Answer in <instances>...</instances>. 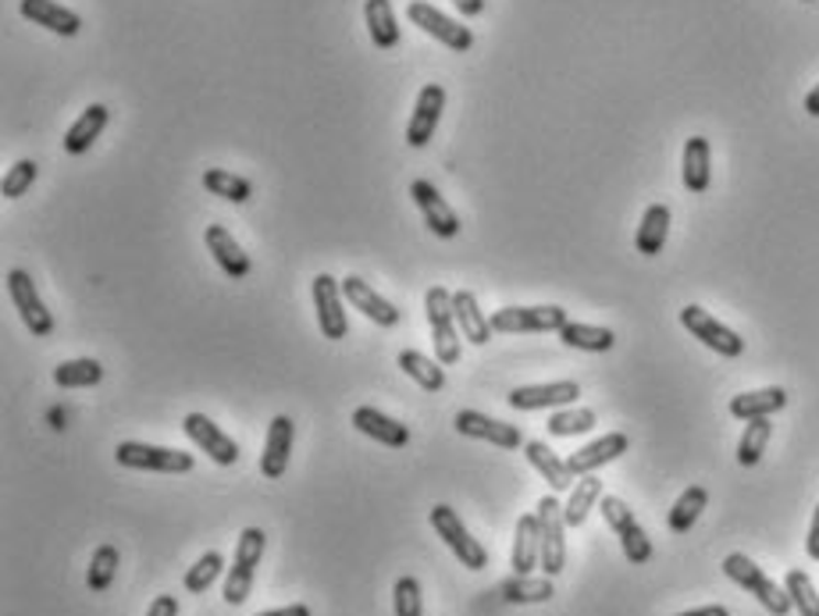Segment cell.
<instances>
[{
    "label": "cell",
    "mask_w": 819,
    "mask_h": 616,
    "mask_svg": "<svg viewBox=\"0 0 819 616\" xmlns=\"http://www.w3.org/2000/svg\"><path fill=\"white\" fill-rule=\"evenodd\" d=\"M146 616H178V598L175 595H157L154 603H150Z\"/></svg>",
    "instance_id": "bcb514c9"
},
{
    "label": "cell",
    "mask_w": 819,
    "mask_h": 616,
    "mask_svg": "<svg viewBox=\"0 0 819 616\" xmlns=\"http://www.w3.org/2000/svg\"><path fill=\"white\" fill-rule=\"evenodd\" d=\"M314 310H317V328L328 342H339L350 336V321H346V304H342V282L331 275L314 278Z\"/></svg>",
    "instance_id": "7c38bea8"
},
{
    "label": "cell",
    "mask_w": 819,
    "mask_h": 616,
    "mask_svg": "<svg viewBox=\"0 0 819 616\" xmlns=\"http://www.w3.org/2000/svg\"><path fill=\"white\" fill-rule=\"evenodd\" d=\"M342 296H346V304H350L353 310H360L363 318L374 321V324H382V328H396L400 318H403V314L392 307L385 296H378L371 285L363 282V278H357V275H346L342 278Z\"/></svg>",
    "instance_id": "ac0fdd59"
},
{
    "label": "cell",
    "mask_w": 819,
    "mask_h": 616,
    "mask_svg": "<svg viewBox=\"0 0 819 616\" xmlns=\"http://www.w3.org/2000/svg\"><path fill=\"white\" fill-rule=\"evenodd\" d=\"M264 549H267V535L261 528H247L239 535L236 560L229 566V581H225V603L229 606H242L250 598L253 574L264 560Z\"/></svg>",
    "instance_id": "3957f363"
},
{
    "label": "cell",
    "mask_w": 819,
    "mask_h": 616,
    "mask_svg": "<svg viewBox=\"0 0 819 616\" xmlns=\"http://www.w3.org/2000/svg\"><path fill=\"white\" fill-rule=\"evenodd\" d=\"M677 616H731L727 606H702V609H691V613H677Z\"/></svg>",
    "instance_id": "f907efd6"
},
{
    "label": "cell",
    "mask_w": 819,
    "mask_h": 616,
    "mask_svg": "<svg viewBox=\"0 0 819 616\" xmlns=\"http://www.w3.org/2000/svg\"><path fill=\"white\" fill-rule=\"evenodd\" d=\"M204 189L210 193V197H221V200H229V204H247L253 197V183H250V178L232 175V172H225V168L204 172Z\"/></svg>",
    "instance_id": "8d00e7d4"
},
{
    "label": "cell",
    "mask_w": 819,
    "mask_h": 616,
    "mask_svg": "<svg viewBox=\"0 0 819 616\" xmlns=\"http://www.w3.org/2000/svg\"><path fill=\"white\" fill-rule=\"evenodd\" d=\"M570 318L564 307H503L492 314V332L503 336H535L559 332Z\"/></svg>",
    "instance_id": "ba28073f"
},
{
    "label": "cell",
    "mask_w": 819,
    "mask_h": 616,
    "mask_svg": "<svg viewBox=\"0 0 819 616\" xmlns=\"http://www.w3.org/2000/svg\"><path fill=\"white\" fill-rule=\"evenodd\" d=\"M709 506V492L702 485H691L680 492V499L674 503L670 517H666V524H670L674 535H688L695 528V520L702 517V509Z\"/></svg>",
    "instance_id": "e575fe53"
},
{
    "label": "cell",
    "mask_w": 819,
    "mask_h": 616,
    "mask_svg": "<svg viewBox=\"0 0 819 616\" xmlns=\"http://www.w3.org/2000/svg\"><path fill=\"white\" fill-rule=\"evenodd\" d=\"M567 517H564V503L556 495H545L538 503V538H542V574L545 578H559L567 566Z\"/></svg>",
    "instance_id": "277c9868"
},
{
    "label": "cell",
    "mask_w": 819,
    "mask_h": 616,
    "mask_svg": "<svg viewBox=\"0 0 819 616\" xmlns=\"http://www.w3.org/2000/svg\"><path fill=\"white\" fill-rule=\"evenodd\" d=\"M666 235H670V207L666 204H652L642 224H638V235H634V246H638L642 257H656V253L666 246Z\"/></svg>",
    "instance_id": "f1b7e54d"
},
{
    "label": "cell",
    "mask_w": 819,
    "mask_h": 616,
    "mask_svg": "<svg viewBox=\"0 0 819 616\" xmlns=\"http://www.w3.org/2000/svg\"><path fill=\"white\" fill-rule=\"evenodd\" d=\"M452 8H457L463 19H478V14H484V0H452Z\"/></svg>",
    "instance_id": "c3c4849f"
},
{
    "label": "cell",
    "mask_w": 819,
    "mask_h": 616,
    "mask_svg": "<svg viewBox=\"0 0 819 616\" xmlns=\"http://www.w3.org/2000/svg\"><path fill=\"white\" fill-rule=\"evenodd\" d=\"M256 616H310V609L296 603V606H282V609H267V613H256Z\"/></svg>",
    "instance_id": "681fc988"
},
{
    "label": "cell",
    "mask_w": 819,
    "mask_h": 616,
    "mask_svg": "<svg viewBox=\"0 0 819 616\" xmlns=\"http://www.w3.org/2000/svg\"><path fill=\"white\" fill-rule=\"evenodd\" d=\"M363 19H368V33L378 51L400 47V22L389 0H363Z\"/></svg>",
    "instance_id": "4316f807"
},
{
    "label": "cell",
    "mask_w": 819,
    "mask_h": 616,
    "mask_svg": "<svg viewBox=\"0 0 819 616\" xmlns=\"http://www.w3.org/2000/svg\"><path fill=\"white\" fill-rule=\"evenodd\" d=\"M599 499H602V481H599L596 474L581 477L578 485H574L567 506H564L567 528H581V524L588 520V514H591V506H596Z\"/></svg>",
    "instance_id": "d590c367"
},
{
    "label": "cell",
    "mask_w": 819,
    "mask_h": 616,
    "mask_svg": "<svg viewBox=\"0 0 819 616\" xmlns=\"http://www.w3.org/2000/svg\"><path fill=\"white\" fill-rule=\"evenodd\" d=\"M581 396L578 382H549V385H524L510 393L513 410H553V407H574V399Z\"/></svg>",
    "instance_id": "e0dca14e"
},
{
    "label": "cell",
    "mask_w": 819,
    "mask_h": 616,
    "mask_svg": "<svg viewBox=\"0 0 819 616\" xmlns=\"http://www.w3.org/2000/svg\"><path fill=\"white\" fill-rule=\"evenodd\" d=\"M40 175V164L36 161H19L14 168H8L4 183H0V193H4V200H19L25 197V189H33Z\"/></svg>",
    "instance_id": "ee69618b"
},
{
    "label": "cell",
    "mask_w": 819,
    "mask_h": 616,
    "mask_svg": "<svg viewBox=\"0 0 819 616\" xmlns=\"http://www.w3.org/2000/svg\"><path fill=\"white\" fill-rule=\"evenodd\" d=\"M806 552L812 556V560L819 563V506L812 514V524H809V538H806Z\"/></svg>",
    "instance_id": "7dc6e473"
},
{
    "label": "cell",
    "mask_w": 819,
    "mask_h": 616,
    "mask_svg": "<svg viewBox=\"0 0 819 616\" xmlns=\"http://www.w3.org/2000/svg\"><path fill=\"white\" fill-rule=\"evenodd\" d=\"M680 324L688 328V332L699 339L702 345H709L712 353H720V356H741L745 353V339H741L738 332H731L723 321H717L712 318L709 310H702V307H695V304H688L685 310H680Z\"/></svg>",
    "instance_id": "8fae6325"
},
{
    "label": "cell",
    "mask_w": 819,
    "mask_h": 616,
    "mask_svg": "<svg viewBox=\"0 0 819 616\" xmlns=\"http://www.w3.org/2000/svg\"><path fill=\"white\" fill-rule=\"evenodd\" d=\"M510 566H513V574H531L535 566H542L538 514H524V517L517 520V538H513Z\"/></svg>",
    "instance_id": "d4e9b609"
},
{
    "label": "cell",
    "mask_w": 819,
    "mask_h": 616,
    "mask_svg": "<svg viewBox=\"0 0 819 616\" xmlns=\"http://www.w3.org/2000/svg\"><path fill=\"white\" fill-rule=\"evenodd\" d=\"M446 111V89L438 82H428L417 94L414 103V114H410V125H406V143L410 146H428L435 129H438V118Z\"/></svg>",
    "instance_id": "2e32d148"
},
{
    "label": "cell",
    "mask_w": 819,
    "mask_h": 616,
    "mask_svg": "<svg viewBox=\"0 0 819 616\" xmlns=\"http://www.w3.org/2000/svg\"><path fill=\"white\" fill-rule=\"evenodd\" d=\"M204 239H207V250H210V257L218 261V267H221V272L229 275L232 282L247 278V275L253 272L250 257H247V253H242V246L236 243V239H232V232L225 229V224H207Z\"/></svg>",
    "instance_id": "44dd1931"
},
{
    "label": "cell",
    "mask_w": 819,
    "mask_h": 616,
    "mask_svg": "<svg viewBox=\"0 0 819 616\" xmlns=\"http://www.w3.org/2000/svg\"><path fill=\"white\" fill-rule=\"evenodd\" d=\"M432 528L452 549V556L460 560V566H467V570H484V566H489V552H484V546L478 542V538H470V531L463 528V520H460V514L452 506L443 503V506L432 509Z\"/></svg>",
    "instance_id": "8992f818"
},
{
    "label": "cell",
    "mask_w": 819,
    "mask_h": 616,
    "mask_svg": "<svg viewBox=\"0 0 819 616\" xmlns=\"http://www.w3.org/2000/svg\"><path fill=\"white\" fill-rule=\"evenodd\" d=\"M806 4H812V0H806Z\"/></svg>",
    "instance_id": "f5cc1de1"
},
{
    "label": "cell",
    "mask_w": 819,
    "mask_h": 616,
    "mask_svg": "<svg viewBox=\"0 0 819 616\" xmlns=\"http://www.w3.org/2000/svg\"><path fill=\"white\" fill-rule=\"evenodd\" d=\"M559 339H564L570 350H585V353H605L616 345V336L610 328H599V324H581V321H567L559 328Z\"/></svg>",
    "instance_id": "836d02e7"
},
{
    "label": "cell",
    "mask_w": 819,
    "mask_h": 616,
    "mask_svg": "<svg viewBox=\"0 0 819 616\" xmlns=\"http://www.w3.org/2000/svg\"><path fill=\"white\" fill-rule=\"evenodd\" d=\"M769 435H773L769 417L749 420V428H745V435H741V442H738V463H741V468H755V463L763 460Z\"/></svg>",
    "instance_id": "f35d334b"
},
{
    "label": "cell",
    "mask_w": 819,
    "mask_h": 616,
    "mask_svg": "<svg viewBox=\"0 0 819 616\" xmlns=\"http://www.w3.org/2000/svg\"><path fill=\"white\" fill-rule=\"evenodd\" d=\"M806 111H809L812 118H819V82H816V89H809V97H806Z\"/></svg>",
    "instance_id": "816d5d0a"
},
{
    "label": "cell",
    "mask_w": 819,
    "mask_h": 616,
    "mask_svg": "<svg viewBox=\"0 0 819 616\" xmlns=\"http://www.w3.org/2000/svg\"><path fill=\"white\" fill-rule=\"evenodd\" d=\"M8 296H11L14 310H19V318L25 321V328L33 332V339H51L54 336V314L43 307L33 278H29V272H22V267L8 272Z\"/></svg>",
    "instance_id": "9c48e42d"
},
{
    "label": "cell",
    "mask_w": 819,
    "mask_h": 616,
    "mask_svg": "<svg viewBox=\"0 0 819 616\" xmlns=\"http://www.w3.org/2000/svg\"><path fill=\"white\" fill-rule=\"evenodd\" d=\"M410 197H414V204L421 207V215H424V224L438 235V239H457L460 235V218H457V210H452L446 200H443V193H438L428 178H414L410 183Z\"/></svg>",
    "instance_id": "4fadbf2b"
},
{
    "label": "cell",
    "mask_w": 819,
    "mask_h": 616,
    "mask_svg": "<svg viewBox=\"0 0 819 616\" xmlns=\"http://www.w3.org/2000/svg\"><path fill=\"white\" fill-rule=\"evenodd\" d=\"M108 122H111V111L103 108V103H89V108L79 118H75V125L65 132V140H61L65 154H72V157L86 154V150L100 140V132L108 129Z\"/></svg>",
    "instance_id": "603a6c76"
},
{
    "label": "cell",
    "mask_w": 819,
    "mask_h": 616,
    "mask_svg": "<svg viewBox=\"0 0 819 616\" xmlns=\"http://www.w3.org/2000/svg\"><path fill=\"white\" fill-rule=\"evenodd\" d=\"M524 457H527L531 468H535L545 481H549L553 492H567L574 485V474L567 468V460H559L545 442H538V439L535 442H524Z\"/></svg>",
    "instance_id": "83f0119b"
},
{
    "label": "cell",
    "mask_w": 819,
    "mask_h": 616,
    "mask_svg": "<svg viewBox=\"0 0 819 616\" xmlns=\"http://www.w3.org/2000/svg\"><path fill=\"white\" fill-rule=\"evenodd\" d=\"M225 570V556L221 552H204L200 560H196L189 570H186V592L193 595H204L210 584L218 581V574Z\"/></svg>",
    "instance_id": "7bdbcfd3"
},
{
    "label": "cell",
    "mask_w": 819,
    "mask_h": 616,
    "mask_svg": "<svg viewBox=\"0 0 819 616\" xmlns=\"http://www.w3.org/2000/svg\"><path fill=\"white\" fill-rule=\"evenodd\" d=\"M787 407V393L780 385H769V388H755V393H741L731 399V414L738 420H755V417H769Z\"/></svg>",
    "instance_id": "f546056e"
},
{
    "label": "cell",
    "mask_w": 819,
    "mask_h": 616,
    "mask_svg": "<svg viewBox=\"0 0 819 616\" xmlns=\"http://www.w3.org/2000/svg\"><path fill=\"white\" fill-rule=\"evenodd\" d=\"M114 578H118V549L111 542H103V546H97L94 560H89L86 584H89V592H94V595H103L114 584Z\"/></svg>",
    "instance_id": "ab89813d"
},
{
    "label": "cell",
    "mask_w": 819,
    "mask_h": 616,
    "mask_svg": "<svg viewBox=\"0 0 819 616\" xmlns=\"http://www.w3.org/2000/svg\"><path fill=\"white\" fill-rule=\"evenodd\" d=\"M19 11H22V19H29L33 25L51 29V33H57V36H75L83 29L79 14L54 4V0H22Z\"/></svg>",
    "instance_id": "cb8c5ba5"
},
{
    "label": "cell",
    "mask_w": 819,
    "mask_h": 616,
    "mask_svg": "<svg viewBox=\"0 0 819 616\" xmlns=\"http://www.w3.org/2000/svg\"><path fill=\"white\" fill-rule=\"evenodd\" d=\"M723 574L731 578L738 588H745L749 595H755V603H760L773 616H787V613L795 609L787 588H780L777 581H769L763 574V566H755L745 552H731V556H727V560H723Z\"/></svg>",
    "instance_id": "6da1fadb"
},
{
    "label": "cell",
    "mask_w": 819,
    "mask_h": 616,
    "mask_svg": "<svg viewBox=\"0 0 819 616\" xmlns=\"http://www.w3.org/2000/svg\"><path fill=\"white\" fill-rule=\"evenodd\" d=\"M627 449H631L627 435L624 431H610V435H602V439L588 442L585 449H578V453H570L567 468H570L574 477H588V474H596L599 468H605V463L620 460Z\"/></svg>",
    "instance_id": "d6986e66"
},
{
    "label": "cell",
    "mask_w": 819,
    "mask_h": 616,
    "mask_svg": "<svg viewBox=\"0 0 819 616\" xmlns=\"http://www.w3.org/2000/svg\"><path fill=\"white\" fill-rule=\"evenodd\" d=\"M599 509H602L605 524L613 528V535L620 538V549H624L627 563L645 566V563L652 560V542H648L645 528L638 524V517L631 514V506H627L624 499H616V495H602V499H599Z\"/></svg>",
    "instance_id": "5b68a950"
},
{
    "label": "cell",
    "mask_w": 819,
    "mask_h": 616,
    "mask_svg": "<svg viewBox=\"0 0 819 616\" xmlns=\"http://www.w3.org/2000/svg\"><path fill=\"white\" fill-rule=\"evenodd\" d=\"M114 460L129 471H157V474H189L196 460L182 449L146 446V442H121L114 449Z\"/></svg>",
    "instance_id": "52a82bcc"
},
{
    "label": "cell",
    "mask_w": 819,
    "mask_h": 616,
    "mask_svg": "<svg viewBox=\"0 0 819 616\" xmlns=\"http://www.w3.org/2000/svg\"><path fill=\"white\" fill-rule=\"evenodd\" d=\"M182 428H186V435L193 439V446H200L204 453L218 463V468H232V463L239 460V446L232 435H225L215 420L204 417V414H189L186 420H182Z\"/></svg>",
    "instance_id": "9a60e30c"
},
{
    "label": "cell",
    "mask_w": 819,
    "mask_h": 616,
    "mask_svg": "<svg viewBox=\"0 0 819 616\" xmlns=\"http://www.w3.org/2000/svg\"><path fill=\"white\" fill-rule=\"evenodd\" d=\"M392 609L396 616H424V595L417 578H400L396 588H392Z\"/></svg>",
    "instance_id": "f6af8a7d"
},
{
    "label": "cell",
    "mask_w": 819,
    "mask_h": 616,
    "mask_svg": "<svg viewBox=\"0 0 819 616\" xmlns=\"http://www.w3.org/2000/svg\"><path fill=\"white\" fill-rule=\"evenodd\" d=\"M680 175H685V189L695 193V197H702V193L709 189V140L706 136H691L685 143V168H680Z\"/></svg>",
    "instance_id": "1f68e13d"
},
{
    "label": "cell",
    "mask_w": 819,
    "mask_h": 616,
    "mask_svg": "<svg viewBox=\"0 0 819 616\" xmlns=\"http://www.w3.org/2000/svg\"><path fill=\"white\" fill-rule=\"evenodd\" d=\"M452 425H457V431L467 435V439L492 442L499 449H521L524 446V435L517 425H506V420H495L481 410H460L457 417H452Z\"/></svg>",
    "instance_id": "5bb4252c"
},
{
    "label": "cell",
    "mask_w": 819,
    "mask_h": 616,
    "mask_svg": "<svg viewBox=\"0 0 819 616\" xmlns=\"http://www.w3.org/2000/svg\"><path fill=\"white\" fill-rule=\"evenodd\" d=\"M452 310H457V324H460V336L474 345H489L492 339V318H484V310L478 307V296L474 293H452Z\"/></svg>",
    "instance_id": "484cf974"
},
{
    "label": "cell",
    "mask_w": 819,
    "mask_h": 616,
    "mask_svg": "<svg viewBox=\"0 0 819 616\" xmlns=\"http://www.w3.org/2000/svg\"><path fill=\"white\" fill-rule=\"evenodd\" d=\"M396 364L403 367V374H410V378L424 388V393H443V388H446V371L432 356H424L417 350H403Z\"/></svg>",
    "instance_id": "d6a6232c"
},
{
    "label": "cell",
    "mask_w": 819,
    "mask_h": 616,
    "mask_svg": "<svg viewBox=\"0 0 819 616\" xmlns=\"http://www.w3.org/2000/svg\"><path fill=\"white\" fill-rule=\"evenodd\" d=\"M293 439H296V425H293V417L279 414L275 420H271L267 439H264V453H261V474H264L267 481H279L285 471H290Z\"/></svg>",
    "instance_id": "ffe728a7"
},
{
    "label": "cell",
    "mask_w": 819,
    "mask_h": 616,
    "mask_svg": "<svg viewBox=\"0 0 819 616\" xmlns=\"http://www.w3.org/2000/svg\"><path fill=\"white\" fill-rule=\"evenodd\" d=\"M353 428L360 435H368V439L389 446V449H403L410 442V428L400 425V420H392L389 414L374 410V407H357L353 410Z\"/></svg>",
    "instance_id": "7402d4cb"
},
{
    "label": "cell",
    "mask_w": 819,
    "mask_h": 616,
    "mask_svg": "<svg viewBox=\"0 0 819 616\" xmlns=\"http://www.w3.org/2000/svg\"><path fill=\"white\" fill-rule=\"evenodd\" d=\"M424 310H428V324H432L435 360L443 367L460 364V324H457V310H452V293L443 289V285H432L428 296H424Z\"/></svg>",
    "instance_id": "7a4b0ae2"
},
{
    "label": "cell",
    "mask_w": 819,
    "mask_h": 616,
    "mask_svg": "<svg viewBox=\"0 0 819 616\" xmlns=\"http://www.w3.org/2000/svg\"><path fill=\"white\" fill-rule=\"evenodd\" d=\"M103 378V367L94 356H79V360H65V364L54 367V382L61 388H89Z\"/></svg>",
    "instance_id": "74e56055"
},
{
    "label": "cell",
    "mask_w": 819,
    "mask_h": 616,
    "mask_svg": "<svg viewBox=\"0 0 819 616\" xmlns=\"http://www.w3.org/2000/svg\"><path fill=\"white\" fill-rule=\"evenodd\" d=\"M784 588L791 595V606L798 609V616H819V592L806 570H787Z\"/></svg>",
    "instance_id": "60d3db41"
},
{
    "label": "cell",
    "mask_w": 819,
    "mask_h": 616,
    "mask_svg": "<svg viewBox=\"0 0 819 616\" xmlns=\"http://www.w3.org/2000/svg\"><path fill=\"white\" fill-rule=\"evenodd\" d=\"M406 19L414 22L417 29H424L428 36H435L438 43H446V47L457 51V54L474 47V33H470L467 25L452 22L449 14H443L438 8H432L428 0H410V4H406Z\"/></svg>",
    "instance_id": "30bf717a"
},
{
    "label": "cell",
    "mask_w": 819,
    "mask_h": 616,
    "mask_svg": "<svg viewBox=\"0 0 819 616\" xmlns=\"http://www.w3.org/2000/svg\"><path fill=\"white\" fill-rule=\"evenodd\" d=\"M596 410L588 407H570V410H559L549 417V435L553 439H574V435H588L596 428Z\"/></svg>",
    "instance_id": "b9f144b4"
},
{
    "label": "cell",
    "mask_w": 819,
    "mask_h": 616,
    "mask_svg": "<svg viewBox=\"0 0 819 616\" xmlns=\"http://www.w3.org/2000/svg\"><path fill=\"white\" fill-rule=\"evenodd\" d=\"M499 592H503L506 603L513 606H531V603H549L556 595L553 588V578H531V574H513L499 584Z\"/></svg>",
    "instance_id": "4dcf8cb0"
}]
</instances>
